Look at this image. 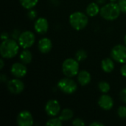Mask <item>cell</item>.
I'll return each instance as SVG.
<instances>
[{
	"label": "cell",
	"mask_w": 126,
	"mask_h": 126,
	"mask_svg": "<svg viewBox=\"0 0 126 126\" xmlns=\"http://www.w3.org/2000/svg\"><path fill=\"white\" fill-rule=\"evenodd\" d=\"M63 125V121L59 117H52L46 123V126H61Z\"/></svg>",
	"instance_id": "obj_23"
},
{
	"label": "cell",
	"mask_w": 126,
	"mask_h": 126,
	"mask_svg": "<svg viewBox=\"0 0 126 126\" xmlns=\"http://www.w3.org/2000/svg\"><path fill=\"white\" fill-rule=\"evenodd\" d=\"M72 125L75 126H86L85 122L83 121V120L80 119V118H75V120H72Z\"/></svg>",
	"instance_id": "obj_27"
},
{
	"label": "cell",
	"mask_w": 126,
	"mask_h": 126,
	"mask_svg": "<svg viewBox=\"0 0 126 126\" xmlns=\"http://www.w3.org/2000/svg\"><path fill=\"white\" fill-rule=\"evenodd\" d=\"M34 29L35 32L40 35L47 33L49 30V22L47 19L43 17L37 18L34 24Z\"/></svg>",
	"instance_id": "obj_12"
},
{
	"label": "cell",
	"mask_w": 126,
	"mask_h": 126,
	"mask_svg": "<svg viewBox=\"0 0 126 126\" xmlns=\"http://www.w3.org/2000/svg\"><path fill=\"white\" fill-rule=\"evenodd\" d=\"M98 89L101 92L106 94L110 91L111 86L109 83H107L106 81H101L98 83Z\"/></svg>",
	"instance_id": "obj_22"
},
{
	"label": "cell",
	"mask_w": 126,
	"mask_h": 126,
	"mask_svg": "<svg viewBox=\"0 0 126 126\" xmlns=\"http://www.w3.org/2000/svg\"><path fill=\"white\" fill-rule=\"evenodd\" d=\"M120 7L118 3L110 2L104 4L100 8V16L103 18L107 21H114L120 15L121 13Z\"/></svg>",
	"instance_id": "obj_2"
},
{
	"label": "cell",
	"mask_w": 126,
	"mask_h": 126,
	"mask_svg": "<svg viewBox=\"0 0 126 126\" xmlns=\"http://www.w3.org/2000/svg\"><path fill=\"white\" fill-rule=\"evenodd\" d=\"M16 122L19 126H32L34 124L33 117L28 111H21L17 116Z\"/></svg>",
	"instance_id": "obj_10"
},
{
	"label": "cell",
	"mask_w": 126,
	"mask_h": 126,
	"mask_svg": "<svg viewBox=\"0 0 126 126\" xmlns=\"http://www.w3.org/2000/svg\"><path fill=\"white\" fill-rule=\"evenodd\" d=\"M120 97L122 102L126 104V88L123 89L120 92Z\"/></svg>",
	"instance_id": "obj_29"
},
{
	"label": "cell",
	"mask_w": 126,
	"mask_h": 126,
	"mask_svg": "<svg viewBox=\"0 0 126 126\" xmlns=\"http://www.w3.org/2000/svg\"><path fill=\"white\" fill-rule=\"evenodd\" d=\"M19 59L21 62H22L24 64H28L31 63L32 60V55L31 52L27 49H24V50L21 52L19 55Z\"/></svg>",
	"instance_id": "obj_18"
},
{
	"label": "cell",
	"mask_w": 126,
	"mask_h": 126,
	"mask_svg": "<svg viewBox=\"0 0 126 126\" xmlns=\"http://www.w3.org/2000/svg\"><path fill=\"white\" fill-rule=\"evenodd\" d=\"M90 126H104V124L100 123V122H98V121H95V122H93L92 123H90Z\"/></svg>",
	"instance_id": "obj_33"
},
{
	"label": "cell",
	"mask_w": 126,
	"mask_h": 126,
	"mask_svg": "<svg viewBox=\"0 0 126 126\" xmlns=\"http://www.w3.org/2000/svg\"><path fill=\"white\" fill-rule=\"evenodd\" d=\"M96 2L99 5H101V4H104L106 3V0H96Z\"/></svg>",
	"instance_id": "obj_35"
},
{
	"label": "cell",
	"mask_w": 126,
	"mask_h": 126,
	"mask_svg": "<svg viewBox=\"0 0 126 126\" xmlns=\"http://www.w3.org/2000/svg\"><path fill=\"white\" fill-rule=\"evenodd\" d=\"M101 67L103 71L106 73H111L114 69V60L110 58H104L101 62Z\"/></svg>",
	"instance_id": "obj_17"
},
{
	"label": "cell",
	"mask_w": 126,
	"mask_h": 126,
	"mask_svg": "<svg viewBox=\"0 0 126 126\" xmlns=\"http://www.w3.org/2000/svg\"><path fill=\"white\" fill-rule=\"evenodd\" d=\"M27 72V69L24 63L22 62L14 63L10 67V73L17 78H24Z\"/></svg>",
	"instance_id": "obj_11"
},
{
	"label": "cell",
	"mask_w": 126,
	"mask_h": 126,
	"mask_svg": "<svg viewBox=\"0 0 126 126\" xmlns=\"http://www.w3.org/2000/svg\"><path fill=\"white\" fill-rule=\"evenodd\" d=\"M74 116V113H73V111L69 108H66V109H63L61 113L59 114V118L63 121V122H65V121H69L70 120L72 119Z\"/></svg>",
	"instance_id": "obj_19"
},
{
	"label": "cell",
	"mask_w": 126,
	"mask_h": 126,
	"mask_svg": "<svg viewBox=\"0 0 126 126\" xmlns=\"http://www.w3.org/2000/svg\"><path fill=\"white\" fill-rule=\"evenodd\" d=\"M7 87L11 94H18L24 91V84L20 79L16 78L15 79L10 80L7 83Z\"/></svg>",
	"instance_id": "obj_9"
},
{
	"label": "cell",
	"mask_w": 126,
	"mask_h": 126,
	"mask_svg": "<svg viewBox=\"0 0 126 126\" xmlns=\"http://www.w3.org/2000/svg\"><path fill=\"white\" fill-rule=\"evenodd\" d=\"M19 44L16 40L8 38L2 41L0 45V54L2 58L10 59L16 57L19 51Z\"/></svg>",
	"instance_id": "obj_1"
},
{
	"label": "cell",
	"mask_w": 126,
	"mask_h": 126,
	"mask_svg": "<svg viewBox=\"0 0 126 126\" xmlns=\"http://www.w3.org/2000/svg\"><path fill=\"white\" fill-rule=\"evenodd\" d=\"M123 41H124V44L126 46V35H125V37H124V40Z\"/></svg>",
	"instance_id": "obj_36"
},
{
	"label": "cell",
	"mask_w": 126,
	"mask_h": 126,
	"mask_svg": "<svg viewBox=\"0 0 126 126\" xmlns=\"http://www.w3.org/2000/svg\"><path fill=\"white\" fill-rule=\"evenodd\" d=\"M77 80L78 83L82 86H87L92 80V76L90 73L86 70H81L78 72L77 75Z\"/></svg>",
	"instance_id": "obj_15"
},
{
	"label": "cell",
	"mask_w": 126,
	"mask_h": 126,
	"mask_svg": "<svg viewBox=\"0 0 126 126\" xmlns=\"http://www.w3.org/2000/svg\"><path fill=\"white\" fill-rule=\"evenodd\" d=\"M52 48V42L48 38H43L39 40L38 43V49L40 52L43 54L48 53Z\"/></svg>",
	"instance_id": "obj_14"
},
{
	"label": "cell",
	"mask_w": 126,
	"mask_h": 126,
	"mask_svg": "<svg viewBox=\"0 0 126 126\" xmlns=\"http://www.w3.org/2000/svg\"><path fill=\"white\" fill-rule=\"evenodd\" d=\"M37 11L35 10H32V9H30L29 10L28 13H27V17L30 20H35L36 18H37Z\"/></svg>",
	"instance_id": "obj_25"
},
{
	"label": "cell",
	"mask_w": 126,
	"mask_h": 126,
	"mask_svg": "<svg viewBox=\"0 0 126 126\" xmlns=\"http://www.w3.org/2000/svg\"><path fill=\"white\" fill-rule=\"evenodd\" d=\"M69 21L73 29L75 30H81L89 24L88 15L80 11L74 12L69 16Z\"/></svg>",
	"instance_id": "obj_3"
},
{
	"label": "cell",
	"mask_w": 126,
	"mask_h": 126,
	"mask_svg": "<svg viewBox=\"0 0 126 126\" xmlns=\"http://www.w3.org/2000/svg\"><path fill=\"white\" fill-rule=\"evenodd\" d=\"M4 66V61L1 58V59H0V70H2Z\"/></svg>",
	"instance_id": "obj_34"
},
{
	"label": "cell",
	"mask_w": 126,
	"mask_h": 126,
	"mask_svg": "<svg viewBox=\"0 0 126 126\" xmlns=\"http://www.w3.org/2000/svg\"><path fill=\"white\" fill-rule=\"evenodd\" d=\"M0 80L2 83L7 82V75H4V74H1V75H0Z\"/></svg>",
	"instance_id": "obj_32"
},
{
	"label": "cell",
	"mask_w": 126,
	"mask_h": 126,
	"mask_svg": "<svg viewBox=\"0 0 126 126\" xmlns=\"http://www.w3.org/2000/svg\"><path fill=\"white\" fill-rule=\"evenodd\" d=\"M21 31L19 30H18V29H15V30H13L12 32H11V33H10V37H11V38H13V39H15V40H18V38H19V36H20V35H21Z\"/></svg>",
	"instance_id": "obj_26"
},
{
	"label": "cell",
	"mask_w": 126,
	"mask_h": 126,
	"mask_svg": "<svg viewBox=\"0 0 126 126\" xmlns=\"http://www.w3.org/2000/svg\"><path fill=\"white\" fill-rule=\"evenodd\" d=\"M61 69L66 77L73 78L79 72V62L75 58H66L63 61Z\"/></svg>",
	"instance_id": "obj_4"
},
{
	"label": "cell",
	"mask_w": 126,
	"mask_h": 126,
	"mask_svg": "<svg viewBox=\"0 0 126 126\" xmlns=\"http://www.w3.org/2000/svg\"><path fill=\"white\" fill-rule=\"evenodd\" d=\"M100 12V8L97 2H92L86 7V13L89 17H94Z\"/></svg>",
	"instance_id": "obj_16"
},
{
	"label": "cell",
	"mask_w": 126,
	"mask_h": 126,
	"mask_svg": "<svg viewBox=\"0 0 126 126\" xmlns=\"http://www.w3.org/2000/svg\"><path fill=\"white\" fill-rule=\"evenodd\" d=\"M44 110L46 114L52 117H56L61 111V106L57 100H49L45 105Z\"/></svg>",
	"instance_id": "obj_8"
},
{
	"label": "cell",
	"mask_w": 126,
	"mask_h": 126,
	"mask_svg": "<svg viewBox=\"0 0 126 126\" xmlns=\"http://www.w3.org/2000/svg\"><path fill=\"white\" fill-rule=\"evenodd\" d=\"M111 57L117 63H126V46L118 44L114 46L111 51Z\"/></svg>",
	"instance_id": "obj_7"
},
{
	"label": "cell",
	"mask_w": 126,
	"mask_h": 126,
	"mask_svg": "<svg viewBox=\"0 0 126 126\" xmlns=\"http://www.w3.org/2000/svg\"><path fill=\"white\" fill-rule=\"evenodd\" d=\"M19 2L24 8L29 10L37 5L38 0H19Z\"/></svg>",
	"instance_id": "obj_20"
},
{
	"label": "cell",
	"mask_w": 126,
	"mask_h": 126,
	"mask_svg": "<svg viewBox=\"0 0 126 126\" xmlns=\"http://www.w3.org/2000/svg\"><path fill=\"white\" fill-rule=\"evenodd\" d=\"M88 55H87V52L83 49H80L79 50H78L76 52H75V58L78 61V62H81V61H83L84 60L86 59Z\"/></svg>",
	"instance_id": "obj_21"
},
{
	"label": "cell",
	"mask_w": 126,
	"mask_h": 126,
	"mask_svg": "<svg viewBox=\"0 0 126 126\" xmlns=\"http://www.w3.org/2000/svg\"><path fill=\"white\" fill-rule=\"evenodd\" d=\"M18 42L19 46L23 49L30 48L35 42V35L30 30H25L21 32Z\"/></svg>",
	"instance_id": "obj_6"
},
{
	"label": "cell",
	"mask_w": 126,
	"mask_h": 126,
	"mask_svg": "<svg viewBox=\"0 0 126 126\" xmlns=\"http://www.w3.org/2000/svg\"><path fill=\"white\" fill-rule=\"evenodd\" d=\"M8 38H10V35H9V33H8L7 32H5V31L2 32L1 34V39L2 41H4V40H7V39H8Z\"/></svg>",
	"instance_id": "obj_30"
},
{
	"label": "cell",
	"mask_w": 126,
	"mask_h": 126,
	"mask_svg": "<svg viewBox=\"0 0 126 126\" xmlns=\"http://www.w3.org/2000/svg\"><path fill=\"white\" fill-rule=\"evenodd\" d=\"M120 73H121V75H122L123 77L126 78V64H125V63H124V65L120 68Z\"/></svg>",
	"instance_id": "obj_31"
},
{
	"label": "cell",
	"mask_w": 126,
	"mask_h": 126,
	"mask_svg": "<svg viewBox=\"0 0 126 126\" xmlns=\"http://www.w3.org/2000/svg\"><path fill=\"white\" fill-rule=\"evenodd\" d=\"M110 1V2H117L118 0H109Z\"/></svg>",
	"instance_id": "obj_37"
},
{
	"label": "cell",
	"mask_w": 126,
	"mask_h": 126,
	"mask_svg": "<svg viewBox=\"0 0 126 126\" xmlns=\"http://www.w3.org/2000/svg\"><path fill=\"white\" fill-rule=\"evenodd\" d=\"M117 114L120 118L126 119V106H120L117 110Z\"/></svg>",
	"instance_id": "obj_24"
},
{
	"label": "cell",
	"mask_w": 126,
	"mask_h": 126,
	"mask_svg": "<svg viewBox=\"0 0 126 126\" xmlns=\"http://www.w3.org/2000/svg\"><path fill=\"white\" fill-rule=\"evenodd\" d=\"M98 105L102 109L105 111H109L114 106V100L111 96L104 94L100 97L98 100Z\"/></svg>",
	"instance_id": "obj_13"
},
{
	"label": "cell",
	"mask_w": 126,
	"mask_h": 126,
	"mask_svg": "<svg viewBox=\"0 0 126 126\" xmlns=\"http://www.w3.org/2000/svg\"><path fill=\"white\" fill-rule=\"evenodd\" d=\"M58 87L63 93L71 94L77 91L78 85L75 80L71 79V78L66 77L61 79L58 81Z\"/></svg>",
	"instance_id": "obj_5"
},
{
	"label": "cell",
	"mask_w": 126,
	"mask_h": 126,
	"mask_svg": "<svg viewBox=\"0 0 126 126\" xmlns=\"http://www.w3.org/2000/svg\"><path fill=\"white\" fill-rule=\"evenodd\" d=\"M118 4L123 13H126V0H118Z\"/></svg>",
	"instance_id": "obj_28"
}]
</instances>
